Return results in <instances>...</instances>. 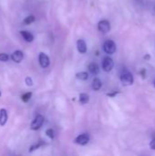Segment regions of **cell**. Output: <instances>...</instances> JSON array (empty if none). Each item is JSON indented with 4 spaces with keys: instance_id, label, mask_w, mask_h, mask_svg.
<instances>
[{
    "instance_id": "cell-11",
    "label": "cell",
    "mask_w": 155,
    "mask_h": 156,
    "mask_svg": "<svg viewBox=\"0 0 155 156\" xmlns=\"http://www.w3.org/2000/svg\"><path fill=\"white\" fill-rule=\"evenodd\" d=\"M20 34H21V36L23 37V38L26 42H32L34 40V36L30 32H28V31L23 30V31H20Z\"/></svg>"
},
{
    "instance_id": "cell-3",
    "label": "cell",
    "mask_w": 155,
    "mask_h": 156,
    "mask_svg": "<svg viewBox=\"0 0 155 156\" xmlns=\"http://www.w3.org/2000/svg\"><path fill=\"white\" fill-rule=\"evenodd\" d=\"M43 123H44V117L42 115L38 114V115L36 116V118L32 122V123L30 125V129L34 130V131H37L43 125Z\"/></svg>"
},
{
    "instance_id": "cell-8",
    "label": "cell",
    "mask_w": 155,
    "mask_h": 156,
    "mask_svg": "<svg viewBox=\"0 0 155 156\" xmlns=\"http://www.w3.org/2000/svg\"><path fill=\"white\" fill-rule=\"evenodd\" d=\"M23 58H24V54H23V52L21 50H16V51H14L13 54H12V56H11L12 60L14 62H16V63H20L22 61Z\"/></svg>"
},
{
    "instance_id": "cell-6",
    "label": "cell",
    "mask_w": 155,
    "mask_h": 156,
    "mask_svg": "<svg viewBox=\"0 0 155 156\" xmlns=\"http://www.w3.org/2000/svg\"><path fill=\"white\" fill-rule=\"evenodd\" d=\"M89 142H90V136L88 133H82L74 140V143L79 145H86Z\"/></svg>"
},
{
    "instance_id": "cell-13",
    "label": "cell",
    "mask_w": 155,
    "mask_h": 156,
    "mask_svg": "<svg viewBox=\"0 0 155 156\" xmlns=\"http://www.w3.org/2000/svg\"><path fill=\"white\" fill-rule=\"evenodd\" d=\"M101 86H102L101 80L99 78H95L93 80V82H92V89L94 90H100Z\"/></svg>"
},
{
    "instance_id": "cell-12",
    "label": "cell",
    "mask_w": 155,
    "mask_h": 156,
    "mask_svg": "<svg viewBox=\"0 0 155 156\" xmlns=\"http://www.w3.org/2000/svg\"><path fill=\"white\" fill-rule=\"evenodd\" d=\"M88 69H89L90 72V73H92L93 75H97V74H99V72H100L99 66H98L96 63H94V62L90 63V64L88 66Z\"/></svg>"
},
{
    "instance_id": "cell-27",
    "label": "cell",
    "mask_w": 155,
    "mask_h": 156,
    "mask_svg": "<svg viewBox=\"0 0 155 156\" xmlns=\"http://www.w3.org/2000/svg\"><path fill=\"white\" fill-rule=\"evenodd\" d=\"M0 96H1V91H0Z\"/></svg>"
},
{
    "instance_id": "cell-16",
    "label": "cell",
    "mask_w": 155,
    "mask_h": 156,
    "mask_svg": "<svg viewBox=\"0 0 155 156\" xmlns=\"http://www.w3.org/2000/svg\"><path fill=\"white\" fill-rule=\"evenodd\" d=\"M31 97H32V92H26L21 96V100L24 102H27L31 99Z\"/></svg>"
},
{
    "instance_id": "cell-24",
    "label": "cell",
    "mask_w": 155,
    "mask_h": 156,
    "mask_svg": "<svg viewBox=\"0 0 155 156\" xmlns=\"http://www.w3.org/2000/svg\"><path fill=\"white\" fill-rule=\"evenodd\" d=\"M145 72H146V71H145V69H143V70L141 71V74L143 75V76H142L143 78H145Z\"/></svg>"
},
{
    "instance_id": "cell-14",
    "label": "cell",
    "mask_w": 155,
    "mask_h": 156,
    "mask_svg": "<svg viewBox=\"0 0 155 156\" xmlns=\"http://www.w3.org/2000/svg\"><path fill=\"white\" fill-rule=\"evenodd\" d=\"M79 101L81 104H87L90 101V96L87 93L79 94Z\"/></svg>"
},
{
    "instance_id": "cell-26",
    "label": "cell",
    "mask_w": 155,
    "mask_h": 156,
    "mask_svg": "<svg viewBox=\"0 0 155 156\" xmlns=\"http://www.w3.org/2000/svg\"><path fill=\"white\" fill-rule=\"evenodd\" d=\"M153 86H154V88H155V79H154V80H153Z\"/></svg>"
},
{
    "instance_id": "cell-17",
    "label": "cell",
    "mask_w": 155,
    "mask_h": 156,
    "mask_svg": "<svg viewBox=\"0 0 155 156\" xmlns=\"http://www.w3.org/2000/svg\"><path fill=\"white\" fill-rule=\"evenodd\" d=\"M34 21H35L34 16H26V17L23 20V23L26 24V25H30V24L33 23Z\"/></svg>"
},
{
    "instance_id": "cell-2",
    "label": "cell",
    "mask_w": 155,
    "mask_h": 156,
    "mask_svg": "<svg viewBox=\"0 0 155 156\" xmlns=\"http://www.w3.org/2000/svg\"><path fill=\"white\" fill-rule=\"evenodd\" d=\"M103 50L107 54H114L116 51V44L112 40H107L103 44Z\"/></svg>"
},
{
    "instance_id": "cell-5",
    "label": "cell",
    "mask_w": 155,
    "mask_h": 156,
    "mask_svg": "<svg viewBox=\"0 0 155 156\" xmlns=\"http://www.w3.org/2000/svg\"><path fill=\"white\" fill-rule=\"evenodd\" d=\"M98 29L102 34H107L111 30V24L108 20H101L98 24Z\"/></svg>"
},
{
    "instance_id": "cell-15",
    "label": "cell",
    "mask_w": 155,
    "mask_h": 156,
    "mask_svg": "<svg viewBox=\"0 0 155 156\" xmlns=\"http://www.w3.org/2000/svg\"><path fill=\"white\" fill-rule=\"evenodd\" d=\"M76 78L79 80H87L89 79V74L88 72H85V71L79 72L76 74Z\"/></svg>"
},
{
    "instance_id": "cell-20",
    "label": "cell",
    "mask_w": 155,
    "mask_h": 156,
    "mask_svg": "<svg viewBox=\"0 0 155 156\" xmlns=\"http://www.w3.org/2000/svg\"><path fill=\"white\" fill-rule=\"evenodd\" d=\"M42 144H43L42 143H39V144H35V145L31 146V147L29 148V153H30V152H33V151H35V150H37V149H38V148H40V146H41Z\"/></svg>"
},
{
    "instance_id": "cell-19",
    "label": "cell",
    "mask_w": 155,
    "mask_h": 156,
    "mask_svg": "<svg viewBox=\"0 0 155 156\" xmlns=\"http://www.w3.org/2000/svg\"><path fill=\"white\" fill-rule=\"evenodd\" d=\"M46 134H47V136H48V138H50V139H54V137H55L54 131H53L52 129H48V130L46 131Z\"/></svg>"
},
{
    "instance_id": "cell-1",
    "label": "cell",
    "mask_w": 155,
    "mask_h": 156,
    "mask_svg": "<svg viewBox=\"0 0 155 156\" xmlns=\"http://www.w3.org/2000/svg\"><path fill=\"white\" fill-rule=\"evenodd\" d=\"M120 80L122 83V85L124 86H130V85H132L133 83V76L131 72L127 71V70H124L122 74H121V77H120Z\"/></svg>"
},
{
    "instance_id": "cell-23",
    "label": "cell",
    "mask_w": 155,
    "mask_h": 156,
    "mask_svg": "<svg viewBox=\"0 0 155 156\" xmlns=\"http://www.w3.org/2000/svg\"><path fill=\"white\" fill-rule=\"evenodd\" d=\"M150 148H151L152 150H154L155 151V138L151 142V144H150Z\"/></svg>"
},
{
    "instance_id": "cell-10",
    "label": "cell",
    "mask_w": 155,
    "mask_h": 156,
    "mask_svg": "<svg viewBox=\"0 0 155 156\" xmlns=\"http://www.w3.org/2000/svg\"><path fill=\"white\" fill-rule=\"evenodd\" d=\"M7 122V112L5 109L0 110V125L5 126Z\"/></svg>"
},
{
    "instance_id": "cell-22",
    "label": "cell",
    "mask_w": 155,
    "mask_h": 156,
    "mask_svg": "<svg viewBox=\"0 0 155 156\" xmlns=\"http://www.w3.org/2000/svg\"><path fill=\"white\" fill-rule=\"evenodd\" d=\"M117 94H119V91H113V92L107 93V96H108V97H111V98H114Z\"/></svg>"
},
{
    "instance_id": "cell-9",
    "label": "cell",
    "mask_w": 155,
    "mask_h": 156,
    "mask_svg": "<svg viewBox=\"0 0 155 156\" xmlns=\"http://www.w3.org/2000/svg\"><path fill=\"white\" fill-rule=\"evenodd\" d=\"M77 48L80 54H85L87 52V45L83 39H79L77 41Z\"/></svg>"
},
{
    "instance_id": "cell-4",
    "label": "cell",
    "mask_w": 155,
    "mask_h": 156,
    "mask_svg": "<svg viewBox=\"0 0 155 156\" xmlns=\"http://www.w3.org/2000/svg\"><path fill=\"white\" fill-rule=\"evenodd\" d=\"M114 67V61L110 57H105L102 61V69L106 72H110Z\"/></svg>"
},
{
    "instance_id": "cell-18",
    "label": "cell",
    "mask_w": 155,
    "mask_h": 156,
    "mask_svg": "<svg viewBox=\"0 0 155 156\" xmlns=\"http://www.w3.org/2000/svg\"><path fill=\"white\" fill-rule=\"evenodd\" d=\"M9 59V56L6 53H0V61L6 62Z\"/></svg>"
},
{
    "instance_id": "cell-21",
    "label": "cell",
    "mask_w": 155,
    "mask_h": 156,
    "mask_svg": "<svg viewBox=\"0 0 155 156\" xmlns=\"http://www.w3.org/2000/svg\"><path fill=\"white\" fill-rule=\"evenodd\" d=\"M26 84L27 86H32V85H33L32 79L29 78V77H26Z\"/></svg>"
},
{
    "instance_id": "cell-25",
    "label": "cell",
    "mask_w": 155,
    "mask_h": 156,
    "mask_svg": "<svg viewBox=\"0 0 155 156\" xmlns=\"http://www.w3.org/2000/svg\"><path fill=\"white\" fill-rule=\"evenodd\" d=\"M151 58V57H150V56H149V55H146V56H145V58H145V59H149V58Z\"/></svg>"
},
{
    "instance_id": "cell-7",
    "label": "cell",
    "mask_w": 155,
    "mask_h": 156,
    "mask_svg": "<svg viewBox=\"0 0 155 156\" xmlns=\"http://www.w3.org/2000/svg\"><path fill=\"white\" fill-rule=\"evenodd\" d=\"M38 61H39V64L42 68L46 69L49 66V58L48 57V55H46L45 53L41 52L39 53V56H38Z\"/></svg>"
}]
</instances>
